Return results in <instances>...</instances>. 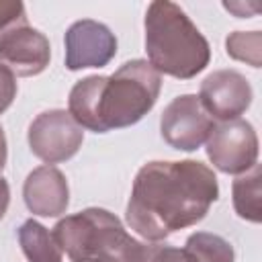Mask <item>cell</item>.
<instances>
[{"instance_id": "cell-1", "label": "cell", "mask_w": 262, "mask_h": 262, "mask_svg": "<svg viewBox=\"0 0 262 262\" xmlns=\"http://www.w3.org/2000/svg\"><path fill=\"white\" fill-rule=\"evenodd\" d=\"M219 199L215 172L199 160H154L135 174L127 225L147 242H162L203 221Z\"/></svg>"}, {"instance_id": "cell-2", "label": "cell", "mask_w": 262, "mask_h": 262, "mask_svg": "<svg viewBox=\"0 0 262 262\" xmlns=\"http://www.w3.org/2000/svg\"><path fill=\"white\" fill-rule=\"evenodd\" d=\"M162 76L147 59L125 61L111 76H86L68 96V113L88 131L108 133L139 123L156 104Z\"/></svg>"}, {"instance_id": "cell-3", "label": "cell", "mask_w": 262, "mask_h": 262, "mask_svg": "<svg viewBox=\"0 0 262 262\" xmlns=\"http://www.w3.org/2000/svg\"><path fill=\"white\" fill-rule=\"evenodd\" d=\"M143 29L147 61L160 76L190 80L209 66L211 45L178 4L151 2L145 10Z\"/></svg>"}, {"instance_id": "cell-4", "label": "cell", "mask_w": 262, "mask_h": 262, "mask_svg": "<svg viewBox=\"0 0 262 262\" xmlns=\"http://www.w3.org/2000/svg\"><path fill=\"white\" fill-rule=\"evenodd\" d=\"M51 233L72 262H145L151 248L135 239L121 219L102 207L66 215Z\"/></svg>"}, {"instance_id": "cell-5", "label": "cell", "mask_w": 262, "mask_h": 262, "mask_svg": "<svg viewBox=\"0 0 262 262\" xmlns=\"http://www.w3.org/2000/svg\"><path fill=\"white\" fill-rule=\"evenodd\" d=\"M27 141L35 158L53 166L68 162L78 154L84 141V131L68 111L49 108L31 121Z\"/></svg>"}, {"instance_id": "cell-6", "label": "cell", "mask_w": 262, "mask_h": 262, "mask_svg": "<svg viewBox=\"0 0 262 262\" xmlns=\"http://www.w3.org/2000/svg\"><path fill=\"white\" fill-rule=\"evenodd\" d=\"M205 145L213 168L223 174H244L258 164V135L246 119L215 125Z\"/></svg>"}, {"instance_id": "cell-7", "label": "cell", "mask_w": 262, "mask_h": 262, "mask_svg": "<svg viewBox=\"0 0 262 262\" xmlns=\"http://www.w3.org/2000/svg\"><path fill=\"white\" fill-rule=\"evenodd\" d=\"M215 121L207 115L196 94H180L166 104L160 117V133L164 141L180 151L199 149L209 133L213 131Z\"/></svg>"}, {"instance_id": "cell-8", "label": "cell", "mask_w": 262, "mask_h": 262, "mask_svg": "<svg viewBox=\"0 0 262 262\" xmlns=\"http://www.w3.org/2000/svg\"><path fill=\"white\" fill-rule=\"evenodd\" d=\"M63 47L66 68L70 72L104 68L117 55V37L104 23L82 18L68 27Z\"/></svg>"}, {"instance_id": "cell-9", "label": "cell", "mask_w": 262, "mask_h": 262, "mask_svg": "<svg viewBox=\"0 0 262 262\" xmlns=\"http://www.w3.org/2000/svg\"><path fill=\"white\" fill-rule=\"evenodd\" d=\"M254 90L237 70H215L199 88V100L213 121L227 123L239 119L252 104Z\"/></svg>"}, {"instance_id": "cell-10", "label": "cell", "mask_w": 262, "mask_h": 262, "mask_svg": "<svg viewBox=\"0 0 262 262\" xmlns=\"http://www.w3.org/2000/svg\"><path fill=\"white\" fill-rule=\"evenodd\" d=\"M51 59L49 39L31 25L18 27L0 39V63L14 76H39Z\"/></svg>"}, {"instance_id": "cell-11", "label": "cell", "mask_w": 262, "mask_h": 262, "mask_svg": "<svg viewBox=\"0 0 262 262\" xmlns=\"http://www.w3.org/2000/svg\"><path fill=\"white\" fill-rule=\"evenodd\" d=\"M27 209L37 217H59L70 205V186L66 174L55 166H39L29 172L23 184Z\"/></svg>"}, {"instance_id": "cell-12", "label": "cell", "mask_w": 262, "mask_h": 262, "mask_svg": "<svg viewBox=\"0 0 262 262\" xmlns=\"http://www.w3.org/2000/svg\"><path fill=\"white\" fill-rule=\"evenodd\" d=\"M260 196H262V170L256 164L248 172L239 174L231 184V201L237 217L250 223H260L262 221Z\"/></svg>"}, {"instance_id": "cell-13", "label": "cell", "mask_w": 262, "mask_h": 262, "mask_svg": "<svg viewBox=\"0 0 262 262\" xmlns=\"http://www.w3.org/2000/svg\"><path fill=\"white\" fill-rule=\"evenodd\" d=\"M18 246L29 262H61V248L53 233L39 221L27 219L18 231Z\"/></svg>"}, {"instance_id": "cell-14", "label": "cell", "mask_w": 262, "mask_h": 262, "mask_svg": "<svg viewBox=\"0 0 262 262\" xmlns=\"http://www.w3.org/2000/svg\"><path fill=\"white\" fill-rule=\"evenodd\" d=\"M184 250L194 262H235L233 246L211 231H194L186 237Z\"/></svg>"}, {"instance_id": "cell-15", "label": "cell", "mask_w": 262, "mask_h": 262, "mask_svg": "<svg viewBox=\"0 0 262 262\" xmlns=\"http://www.w3.org/2000/svg\"><path fill=\"white\" fill-rule=\"evenodd\" d=\"M225 51L235 61H244L252 68H260L262 66V33L233 31L225 39Z\"/></svg>"}, {"instance_id": "cell-16", "label": "cell", "mask_w": 262, "mask_h": 262, "mask_svg": "<svg viewBox=\"0 0 262 262\" xmlns=\"http://www.w3.org/2000/svg\"><path fill=\"white\" fill-rule=\"evenodd\" d=\"M25 25H29L25 4L20 0H0V39Z\"/></svg>"}, {"instance_id": "cell-17", "label": "cell", "mask_w": 262, "mask_h": 262, "mask_svg": "<svg viewBox=\"0 0 262 262\" xmlns=\"http://www.w3.org/2000/svg\"><path fill=\"white\" fill-rule=\"evenodd\" d=\"M16 92H18L16 76L0 63V115L12 104V100L16 98Z\"/></svg>"}, {"instance_id": "cell-18", "label": "cell", "mask_w": 262, "mask_h": 262, "mask_svg": "<svg viewBox=\"0 0 262 262\" xmlns=\"http://www.w3.org/2000/svg\"><path fill=\"white\" fill-rule=\"evenodd\" d=\"M145 262H194L188 252L182 248H172V246H151L147 260Z\"/></svg>"}, {"instance_id": "cell-19", "label": "cell", "mask_w": 262, "mask_h": 262, "mask_svg": "<svg viewBox=\"0 0 262 262\" xmlns=\"http://www.w3.org/2000/svg\"><path fill=\"white\" fill-rule=\"evenodd\" d=\"M223 8L235 14L237 18H250L260 10V4H244V2H223Z\"/></svg>"}, {"instance_id": "cell-20", "label": "cell", "mask_w": 262, "mask_h": 262, "mask_svg": "<svg viewBox=\"0 0 262 262\" xmlns=\"http://www.w3.org/2000/svg\"><path fill=\"white\" fill-rule=\"evenodd\" d=\"M8 205H10V184L6 178L0 176V221L8 211Z\"/></svg>"}, {"instance_id": "cell-21", "label": "cell", "mask_w": 262, "mask_h": 262, "mask_svg": "<svg viewBox=\"0 0 262 262\" xmlns=\"http://www.w3.org/2000/svg\"><path fill=\"white\" fill-rule=\"evenodd\" d=\"M6 160H8V145H6V135H4V129L0 125V174L6 166Z\"/></svg>"}]
</instances>
